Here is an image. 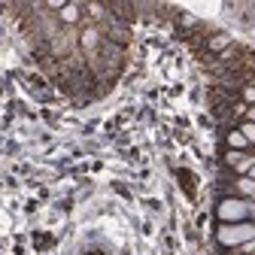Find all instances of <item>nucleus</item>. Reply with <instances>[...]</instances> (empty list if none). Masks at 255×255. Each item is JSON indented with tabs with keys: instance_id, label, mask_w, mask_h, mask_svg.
<instances>
[{
	"instance_id": "obj_6",
	"label": "nucleus",
	"mask_w": 255,
	"mask_h": 255,
	"mask_svg": "<svg viewBox=\"0 0 255 255\" xmlns=\"http://www.w3.org/2000/svg\"><path fill=\"white\" fill-rule=\"evenodd\" d=\"M240 134L246 137V143H249V146H255V122H246V119H243V125H240Z\"/></svg>"
},
{
	"instance_id": "obj_3",
	"label": "nucleus",
	"mask_w": 255,
	"mask_h": 255,
	"mask_svg": "<svg viewBox=\"0 0 255 255\" xmlns=\"http://www.w3.org/2000/svg\"><path fill=\"white\" fill-rule=\"evenodd\" d=\"M234 195L237 198H255V179L252 176H237L234 179Z\"/></svg>"
},
{
	"instance_id": "obj_7",
	"label": "nucleus",
	"mask_w": 255,
	"mask_h": 255,
	"mask_svg": "<svg viewBox=\"0 0 255 255\" xmlns=\"http://www.w3.org/2000/svg\"><path fill=\"white\" fill-rule=\"evenodd\" d=\"M240 94H243V104L246 107H255V85H243Z\"/></svg>"
},
{
	"instance_id": "obj_5",
	"label": "nucleus",
	"mask_w": 255,
	"mask_h": 255,
	"mask_svg": "<svg viewBox=\"0 0 255 255\" xmlns=\"http://www.w3.org/2000/svg\"><path fill=\"white\" fill-rule=\"evenodd\" d=\"M246 158V152H237V149H225V155H222V161H225V167H234L237 170V164Z\"/></svg>"
},
{
	"instance_id": "obj_2",
	"label": "nucleus",
	"mask_w": 255,
	"mask_h": 255,
	"mask_svg": "<svg viewBox=\"0 0 255 255\" xmlns=\"http://www.w3.org/2000/svg\"><path fill=\"white\" fill-rule=\"evenodd\" d=\"M216 213H219L222 222H246L249 219V204L243 198H222Z\"/></svg>"
},
{
	"instance_id": "obj_1",
	"label": "nucleus",
	"mask_w": 255,
	"mask_h": 255,
	"mask_svg": "<svg viewBox=\"0 0 255 255\" xmlns=\"http://www.w3.org/2000/svg\"><path fill=\"white\" fill-rule=\"evenodd\" d=\"M216 240L222 243V246H240V243H246V240H255V225H222L219 231H216Z\"/></svg>"
},
{
	"instance_id": "obj_4",
	"label": "nucleus",
	"mask_w": 255,
	"mask_h": 255,
	"mask_svg": "<svg viewBox=\"0 0 255 255\" xmlns=\"http://www.w3.org/2000/svg\"><path fill=\"white\" fill-rule=\"evenodd\" d=\"M225 143H228V149H237V152H246V137L240 134V128H231L228 131V137H225Z\"/></svg>"
},
{
	"instance_id": "obj_9",
	"label": "nucleus",
	"mask_w": 255,
	"mask_h": 255,
	"mask_svg": "<svg viewBox=\"0 0 255 255\" xmlns=\"http://www.w3.org/2000/svg\"><path fill=\"white\" fill-rule=\"evenodd\" d=\"M243 119H246V122H255V107H249V110H246V116H243Z\"/></svg>"
},
{
	"instance_id": "obj_8",
	"label": "nucleus",
	"mask_w": 255,
	"mask_h": 255,
	"mask_svg": "<svg viewBox=\"0 0 255 255\" xmlns=\"http://www.w3.org/2000/svg\"><path fill=\"white\" fill-rule=\"evenodd\" d=\"M76 12H79V6H76V3H73V6H64V18H67V21H76V18H79Z\"/></svg>"
}]
</instances>
